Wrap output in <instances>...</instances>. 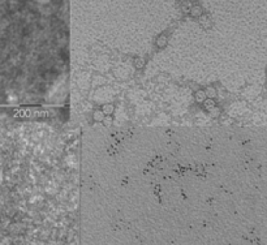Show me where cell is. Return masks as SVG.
I'll return each mask as SVG.
<instances>
[{"mask_svg": "<svg viewBox=\"0 0 267 245\" xmlns=\"http://www.w3.org/2000/svg\"><path fill=\"white\" fill-rule=\"evenodd\" d=\"M190 14H192V17H201L202 16V8L199 5H193L190 8Z\"/></svg>", "mask_w": 267, "mask_h": 245, "instance_id": "cell-1", "label": "cell"}, {"mask_svg": "<svg viewBox=\"0 0 267 245\" xmlns=\"http://www.w3.org/2000/svg\"><path fill=\"white\" fill-rule=\"evenodd\" d=\"M112 111H113V106L112 105H108V106L103 107V112H104V113H112Z\"/></svg>", "mask_w": 267, "mask_h": 245, "instance_id": "cell-5", "label": "cell"}, {"mask_svg": "<svg viewBox=\"0 0 267 245\" xmlns=\"http://www.w3.org/2000/svg\"><path fill=\"white\" fill-rule=\"evenodd\" d=\"M143 64H145V61L142 60V59H137V60H135V65H137V68H141Z\"/></svg>", "mask_w": 267, "mask_h": 245, "instance_id": "cell-8", "label": "cell"}, {"mask_svg": "<svg viewBox=\"0 0 267 245\" xmlns=\"http://www.w3.org/2000/svg\"><path fill=\"white\" fill-rule=\"evenodd\" d=\"M94 119H95V120H98V121H102L103 120V112H99V111L95 112L94 113Z\"/></svg>", "mask_w": 267, "mask_h": 245, "instance_id": "cell-6", "label": "cell"}, {"mask_svg": "<svg viewBox=\"0 0 267 245\" xmlns=\"http://www.w3.org/2000/svg\"><path fill=\"white\" fill-rule=\"evenodd\" d=\"M201 24H202L203 26H207V28H210V26H211V22H210V21H209L207 18H206V20L202 18V20H201Z\"/></svg>", "mask_w": 267, "mask_h": 245, "instance_id": "cell-7", "label": "cell"}, {"mask_svg": "<svg viewBox=\"0 0 267 245\" xmlns=\"http://www.w3.org/2000/svg\"><path fill=\"white\" fill-rule=\"evenodd\" d=\"M166 45H167V37H166L164 34H162V35L158 37V39H156V46L159 47V48H163Z\"/></svg>", "mask_w": 267, "mask_h": 245, "instance_id": "cell-2", "label": "cell"}, {"mask_svg": "<svg viewBox=\"0 0 267 245\" xmlns=\"http://www.w3.org/2000/svg\"><path fill=\"white\" fill-rule=\"evenodd\" d=\"M205 94H206V97H210V98H214L215 95H216V91H215V89H212V88H209L207 90L205 91Z\"/></svg>", "mask_w": 267, "mask_h": 245, "instance_id": "cell-4", "label": "cell"}, {"mask_svg": "<svg viewBox=\"0 0 267 245\" xmlns=\"http://www.w3.org/2000/svg\"><path fill=\"white\" fill-rule=\"evenodd\" d=\"M195 99H197V102H205L206 101L205 91H197L195 93Z\"/></svg>", "mask_w": 267, "mask_h": 245, "instance_id": "cell-3", "label": "cell"}]
</instances>
